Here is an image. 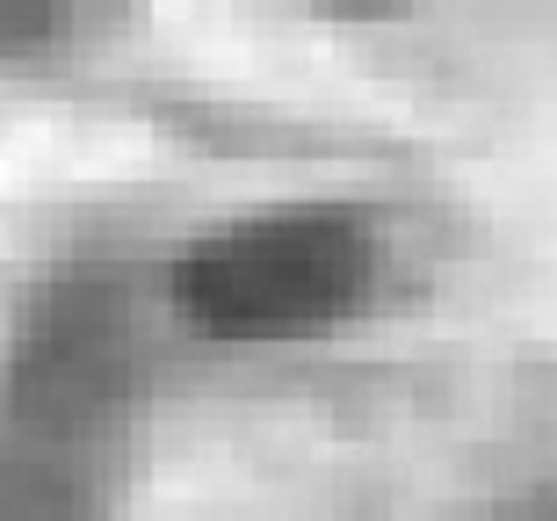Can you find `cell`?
Instances as JSON below:
<instances>
[{"label":"cell","mask_w":557,"mask_h":521,"mask_svg":"<svg viewBox=\"0 0 557 521\" xmlns=\"http://www.w3.org/2000/svg\"><path fill=\"white\" fill-rule=\"evenodd\" d=\"M109 15L116 0H0V73L81 51L87 37H102Z\"/></svg>","instance_id":"7a4b0ae2"},{"label":"cell","mask_w":557,"mask_h":521,"mask_svg":"<svg viewBox=\"0 0 557 521\" xmlns=\"http://www.w3.org/2000/svg\"><path fill=\"white\" fill-rule=\"evenodd\" d=\"M384 232L355 203H269L210 225L166 269V305L218 348H305L370 312Z\"/></svg>","instance_id":"6da1fadb"},{"label":"cell","mask_w":557,"mask_h":521,"mask_svg":"<svg viewBox=\"0 0 557 521\" xmlns=\"http://www.w3.org/2000/svg\"><path fill=\"white\" fill-rule=\"evenodd\" d=\"M305 8L326 22H413L428 8H442V0H305Z\"/></svg>","instance_id":"3957f363"}]
</instances>
